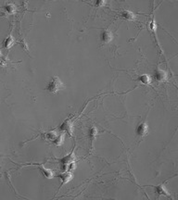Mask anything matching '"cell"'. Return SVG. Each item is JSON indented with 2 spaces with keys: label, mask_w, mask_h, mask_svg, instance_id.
<instances>
[{
  "label": "cell",
  "mask_w": 178,
  "mask_h": 200,
  "mask_svg": "<svg viewBox=\"0 0 178 200\" xmlns=\"http://www.w3.org/2000/svg\"><path fill=\"white\" fill-rule=\"evenodd\" d=\"M65 89V85L62 83V81L59 77H52L49 81V83L46 85L45 90L50 94H57L62 90Z\"/></svg>",
  "instance_id": "6da1fadb"
},
{
  "label": "cell",
  "mask_w": 178,
  "mask_h": 200,
  "mask_svg": "<svg viewBox=\"0 0 178 200\" xmlns=\"http://www.w3.org/2000/svg\"><path fill=\"white\" fill-rule=\"evenodd\" d=\"M154 78L156 81L162 83V82H164L167 80L168 78V73L166 70H161V69H156L155 71H154Z\"/></svg>",
  "instance_id": "7a4b0ae2"
},
{
  "label": "cell",
  "mask_w": 178,
  "mask_h": 200,
  "mask_svg": "<svg viewBox=\"0 0 178 200\" xmlns=\"http://www.w3.org/2000/svg\"><path fill=\"white\" fill-rule=\"evenodd\" d=\"M148 126L146 121H142L141 123L138 124V126L136 128V134L139 137L146 136L148 134Z\"/></svg>",
  "instance_id": "3957f363"
},
{
  "label": "cell",
  "mask_w": 178,
  "mask_h": 200,
  "mask_svg": "<svg viewBox=\"0 0 178 200\" xmlns=\"http://www.w3.org/2000/svg\"><path fill=\"white\" fill-rule=\"evenodd\" d=\"M100 38H101V42L103 44H109L110 42L112 41L113 39V34H112V32L109 29H105L102 33H101V35H100Z\"/></svg>",
  "instance_id": "277c9868"
},
{
  "label": "cell",
  "mask_w": 178,
  "mask_h": 200,
  "mask_svg": "<svg viewBox=\"0 0 178 200\" xmlns=\"http://www.w3.org/2000/svg\"><path fill=\"white\" fill-rule=\"evenodd\" d=\"M73 121H72L71 118H69V119L65 120L64 122H62V124L59 127V130L60 131H65L67 134L72 135V134H73Z\"/></svg>",
  "instance_id": "5b68a950"
},
{
  "label": "cell",
  "mask_w": 178,
  "mask_h": 200,
  "mask_svg": "<svg viewBox=\"0 0 178 200\" xmlns=\"http://www.w3.org/2000/svg\"><path fill=\"white\" fill-rule=\"evenodd\" d=\"M155 190H156V193H157V195L159 197H162V196L168 197V198L170 197V194L168 193V191H167L164 184H160L158 186H155Z\"/></svg>",
  "instance_id": "8992f818"
},
{
  "label": "cell",
  "mask_w": 178,
  "mask_h": 200,
  "mask_svg": "<svg viewBox=\"0 0 178 200\" xmlns=\"http://www.w3.org/2000/svg\"><path fill=\"white\" fill-rule=\"evenodd\" d=\"M74 159H75V156H74V154H73V152H72L71 154H69L68 156H66V157H64L63 158H61L60 159V162L63 164V166L65 167V166H69L71 163H73V161H74Z\"/></svg>",
  "instance_id": "52a82bcc"
},
{
  "label": "cell",
  "mask_w": 178,
  "mask_h": 200,
  "mask_svg": "<svg viewBox=\"0 0 178 200\" xmlns=\"http://www.w3.org/2000/svg\"><path fill=\"white\" fill-rule=\"evenodd\" d=\"M120 16H121L122 19L127 20H134L136 19L135 15L134 14L132 11H130V10H124V11H122V13H121Z\"/></svg>",
  "instance_id": "ba28073f"
},
{
  "label": "cell",
  "mask_w": 178,
  "mask_h": 200,
  "mask_svg": "<svg viewBox=\"0 0 178 200\" xmlns=\"http://www.w3.org/2000/svg\"><path fill=\"white\" fill-rule=\"evenodd\" d=\"M137 81L140 82L141 84L143 85H148V84H150L151 83V77L148 74H142L137 78Z\"/></svg>",
  "instance_id": "9c48e42d"
},
{
  "label": "cell",
  "mask_w": 178,
  "mask_h": 200,
  "mask_svg": "<svg viewBox=\"0 0 178 200\" xmlns=\"http://www.w3.org/2000/svg\"><path fill=\"white\" fill-rule=\"evenodd\" d=\"M59 177L61 179L62 184H66V183H69V182L73 179V175H72V173H70V172H65V173L59 174Z\"/></svg>",
  "instance_id": "30bf717a"
},
{
  "label": "cell",
  "mask_w": 178,
  "mask_h": 200,
  "mask_svg": "<svg viewBox=\"0 0 178 200\" xmlns=\"http://www.w3.org/2000/svg\"><path fill=\"white\" fill-rule=\"evenodd\" d=\"M40 170H41V173L44 175V177H46L47 179H51L54 175V173H53V171L52 170H47V169H45L44 167H40Z\"/></svg>",
  "instance_id": "8fae6325"
},
{
  "label": "cell",
  "mask_w": 178,
  "mask_h": 200,
  "mask_svg": "<svg viewBox=\"0 0 178 200\" xmlns=\"http://www.w3.org/2000/svg\"><path fill=\"white\" fill-rule=\"evenodd\" d=\"M13 44H14V40H13L12 36H11V35H9V36L5 40V42H4L3 46H4V48H9L10 47H12V45H13Z\"/></svg>",
  "instance_id": "7c38bea8"
},
{
  "label": "cell",
  "mask_w": 178,
  "mask_h": 200,
  "mask_svg": "<svg viewBox=\"0 0 178 200\" xmlns=\"http://www.w3.org/2000/svg\"><path fill=\"white\" fill-rule=\"evenodd\" d=\"M44 138L45 139H49V140H55L56 139V137L58 136V134H57V133L55 132V131H53V132H48V133H45L44 134Z\"/></svg>",
  "instance_id": "4fadbf2b"
},
{
  "label": "cell",
  "mask_w": 178,
  "mask_h": 200,
  "mask_svg": "<svg viewBox=\"0 0 178 200\" xmlns=\"http://www.w3.org/2000/svg\"><path fill=\"white\" fill-rule=\"evenodd\" d=\"M63 141H64V134H61L60 136L58 135V136L56 137V139L53 140V143H54L56 146H60V145L63 143Z\"/></svg>",
  "instance_id": "5bb4252c"
},
{
  "label": "cell",
  "mask_w": 178,
  "mask_h": 200,
  "mask_svg": "<svg viewBox=\"0 0 178 200\" xmlns=\"http://www.w3.org/2000/svg\"><path fill=\"white\" fill-rule=\"evenodd\" d=\"M96 135H97V129L95 128V127H93L90 130V132H89V136H90V139H91L92 142L94 141L95 137H96Z\"/></svg>",
  "instance_id": "9a60e30c"
},
{
  "label": "cell",
  "mask_w": 178,
  "mask_h": 200,
  "mask_svg": "<svg viewBox=\"0 0 178 200\" xmlns=\"http://www.w3.org/2000/svg\"><path fill=\"white\" fill-rule=\"evenodd\" d=\"M4 7L6 8L7 12H8V13H14L15 10H16V9H15V7H14L12 4H8V5L5 6Z\"/></svg>",
  "instance_id": "2e32d148"
},
{
  "label": "cell",
  "mask_w": 178,
  "mask_h": 200,
  "mask_svg": "<svg viewBox=\"0 0 178 200\" xmlns=\"http://www.w3.org/2000/svg\"><path fill=\"white\" fill-rule=\"evenodd\" d=\"M96 3H97V5H96L97 7L104 6V5L106 4V2H105V1H103V0H98V1H96Z\"/></svg>",
  "instance_id": "e0dca14e"
}]
</instances>
